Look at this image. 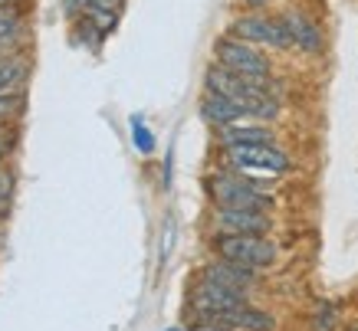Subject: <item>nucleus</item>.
<instances>
[{
	"instance_id": "23",
	"label": "nucleus",
	"mask_w": 358,
	"mask_h": 331,
	"mask_svg": "<svg viewBox=\"0 0 358 331\" xmlns=\"http://www.w3.org/2000/svg\"><path fill=\"white\" fill-rule=\"evenodd\" d=\"M348 331H358V321H355V325H352V328H348Z\"/></svg>"
},
{
	"instance_id": "8",
	"label": "nucleus",
	"mask_w": 358,
	"mask_h": 331,
	"mask_svg": "<svg viewBox=\"0 0 358 331\" xmlns=\"http://www.w3.org/2000/svg\"><path fill=\"white\" fill-rule=\"evenodd\" d=\"M201 279L217 282V286H224V288H234V292H243V295H250V292L257 288V269L237 266V263L220 259V256H214L204 269H201Z\"/></svg>"
},
{
	"instance_id": "14",
	"label": "nucleus",
	"mask_w": 358,
	"mask_h": 331,
	"mask_svg": "<svg viewBox=\"0 0 358 331\" xmlns=\"http://www.w3.org/2000/svg\"><path fill=\"white\" fill-rule=\"evenodd\" d=\"M342 318H338V305L336 302H319L313 311V318H309V331H338Z\"/></svg>"
},
{
	"instance_id": "19",
	"label": "nucleus",
	"mask_w": 358,
	"mask_h": 331,
	"mask_svg": "<svg viewBox=\"0 0 358 331\" xmlns=\"http://www.w3.org/2000/svg\"><path fill=\"white\" fill-rule=\"evenodd\" d=\"M86 7H89V0H63V10H66V17H69L73 23L86 17Z\"/></svg>"
},
{
	"instance_id": "9",
	"label": "nucleus",
	"mask_w": 358,
	"mask_h": 331,
	"mask_svg": "<svg viewBox=\"0 0 358 331\" xmlns=\"http://www.w3.org/2000/svg\"><path fill=\"white\" fill-rule=\"evenodd\" d=\"M220 151L224 148H243V145H276V131L266 122H234L224 128H214Z\"/></svg>"
},
{
	"instance_id": "21",
	"label": "nucleus",
	"mask_w": 358,
	"mask_h": 331,
	"mask_svg": "<svg viewBox=\"0 0 358 331\" xmlns=\"http://www.w3.org/2000/svg\"><path fill=\"white\" fill-rule=\"evenodd\" d=\"M247 10H263V7H270V0H240Z\"/></svg>"
},
{
	"instance_id": "5",
	"label": "nucleus",
	"mask_w": 358,
	"mask_h": 331,
	"mask_svg": "<svg viewBox=\"0 0 358 331\" xmlns=\"http://www.w3.org/2000/svg\"><path fill=\"white\" fill-rule=\"evenodd\" d=\"M230 36H237V40H243V43H253L260 46V50H293V43H289V33H286V27H282L280 13L276 17H270V13H240L237 20L227 27Z\"/></svg>"
},
{
	"instance_id": "1",
	"label": "nucleus",
	"mask_w": 358,
	"mask_h": 331,
	"mask_svg": "<svg viewBox=\"0 0 358 331\" xmlns=\"http://www.w3.org/2000/svg\"><path fill=\"white\" fill-rule=\"evenodd\" d=\"M207 193H210L214 207H224V210H260V214H270L273 203H276V197L266 191V181L227 171V168L207 177Z\"/></svg>"
},
{
	"instance_id": "13",
	"label": "nucleus",
	"mask_w": 358,
	"mask_h": 331,
	"mask_svg": "<svg viewBox=\"0 0 358 331\" xmlns=\"http://www.w3.org/2000/svg\"><path fill=\"white\" fill-rule=\"evenodd\" d=\"M23 36V13L17 7L0 3V56L13 53V43Z\"/></svg>"
},
{
	"instance_id": "12",
	"label": "nucleus",
	"mask_w": 358,
	"mask_h": 331,
	"mask_svg": "<svg viewBox=\"0 0 358 331\" xmlns=\"http://www.w3.org/2000/svg\"><path fill=\"white\" fill-rule=\"evenodd\" d=\"M30 79V59L20 53L0 56V92H17Z\"/></svg>"
},
{
	"instance_id": "24",
	"label": "nucleus",
	"mask_w": 358,
	"mask_h": 331,
	"mask_svg": "<svg viewBox=\"0 0 358 331\" xmlns=\"http://www.w3.org/2000/svg\"><path fill=\"white\" fill-rule=\"evenodd\" d=\"M168 331H187V328H168Z\"/></svg>"
},
{
	"instance_id": "15",
	"label": "nucleus",
	"mask_w": 358,
	"mask_h": 331,
	"mask_svg": "<svg viewBox=\"0 0 358 331\" xmlns=\"http://www.w3.org/2000/svg\"><path fill=\"white\" fill-rule=\"evenodd\" d=\"M27 108V89H17V92H0V125H10L23 115Z\"/></svg>"
},
{
	"instance_id": "6",
	"label": "nucleus",
	"mask_w": 358,
	"mask_h": 331,
	"mask_svg": "<svg viewBox=\"0 0 358 331\" xmlns=\"http://www.w3.org/2000/svg\"><path fill=\"white\" fill-rule=\"evenodd\" d=\"M282 27H286V33H289V43H293V50H299V53H322V46H326V36H322V27L309 17L306 10H299V7H289V10L280 13Z\"/></svg>"
},
{
	"instance_id": "4",
	"label": "nucleus",
	"mask_w": 358,
	"mask_h": 331,
	"mask_svg": "<svg viewBox=\"0 0 358 331\" xmlns=\"http://www.w3.org/2000/svg\"><path fill=\"white\" fill-rule=\"evenodd\" d=\"M214 63L243 75V79H273V63L266 59L260 46L243 43V40L230 36V33H224L214 43Z\"/></svg>"
},
{
	"instance_id": "16",
	"label": "nucleus",
	"mask_w": 358,
	"mask_h": 331,
	"mask_svg": "<svg viewBox=\"0 0 358 331\" xmlns=\"http://www.w3.org/2000/svg\"><path fill=\"white\" fill-rule=\"evenodd\" d=\"M13 193H17V174H13L10 168H0V220L10 210Z\"/></svg>"
},
{
	"instance_id": "18",
	"label": "nucleus",
	"mask_w": 358,
	"mask_h": 331,
	"mask_svg": "<svg viewBox=\"0 0 358 331\" xmlns=\"http://www.w3.org/2000/svg\"><path fill=\"white\" fill-rule=\"evenodd\" d=\"M17 148V131L7 128V125H0V164L7 161V154Z\"/></svg>"
},
{
	"instance_id": "2",
	"label": "nucleus",
	"mask_w": 358,
	"mask_h": 331,
	"mask_svg": "<svg viewBox=\"0 0 358 331\" xmlns=\"http://www.w3.org/2000/svg\"><path fill=\"white\" fill-rule=\"evenodd\" d=\"M220 164L227 171L247 174L257 181H276L293 171V158L280 148V145H243V148H224L220 151Z\"/></svg>"
},
{
	"instance_id": "7",
	"label": "nucleus",
	"mask_w": 358,
	"mask_h": 331,
	"mask_svg": "<svg viewBox=\"0 0 358 331\" xmlns=\"http://www.w3.org/2000/svg\"><path fill=\"white\" fill-rule=\"evenodd\" d=\"M214 230L227 236H270L273 220L260 210H224L214 207Z\"/></svg>"
},
{
	"instance_id": "11",
	"label": "nucleus",
	"mask_w": 358,
	"mask_h": 331,
	"mask_svg": "<svg viewBox=\"0 0 358 331\" xmlns=\"http://www.w3.org/2000/svg\"><path fill=\"white\" fill-rule=\"evenodd\" d=\"M220 325H227V328H234V331H273L276 328V318H273L270 311L243 302L240 309L227 311V315L220 318Z\"/></svg>"
},
{
	"instance_id": "20",
	"label": "nucleus",
	"mask_w": 358,
	"mask_h": 331,
	"mask_svg": "<svg viewBox=\"0 0 358 331\" xmlns=\"http://www.w3.org/2000/svg\"><path fill=\"white\" fill-rule=\"evenodd\" d=\"M187 331H234L227 328V325H220V321H204V318H194V325Z\"/></svg>"
},
{
	"instance_id": "17",
	"label": "nucleus",
	"mask_w": 358,
	"mask_h": 331,
	"mask_svg": "<svg viewBox=\"0 0 358 331\" xmlns=\"http://www.w3.org/2000/svg\"><path fill=\"white\" fill-rule=\"evenodd\" d=\"M131 131H135V141H138V151L141 154H148V151L155 148V141H152V131L141 125L138 118H131Z\"/></svg>"
},
{
	"instance_id": "3",
	"label": "nucleus",
	"mask_w": 358,
	"mask_h": 331,
	"mask_svg": "<svg viewBox=\"0 0 358 331\" xmlns=\"http://www.w3.org/2000/svg\"><path fill=\"white\" fill-rule=\"evenodd\" d=\"M214 256L230 259L237 266L247 269H270L280 259V249L270 236H227V233H214Z\"/></svg>"
},
{
	"instance_id": "22",
	"label": "nucleus",
	"mask_w": 358,
	"mask_h": 331,
	"mask_svg": "<svg viewBox=\"0 0 358 331\" xmlns=\"http://www.w3.org/2000/svg\"><path fill=\"white\" fill-rule=\"evenodd\" d=\"M0 3H7V7H17V3H20V0H0Z\"/></svg>"
},
{
	"instance_id": "10",
	"label": "nucleus",
	"mask_w": 358,
	"mask_h": 331,
	"mask_svg": "<svg viewBox=\"0 0 358 331\" xmlns=\"http://www.w3.org/2000/svg\"><path fill=\"white\" fill-rule=\"evenodd\" d=\"M197 112L204 118L210 128H224V125H234V122H247V112L237 105V102H230L224 96H214V92H204L201 102H197Z\"/></svg>"
}]
</instances>
